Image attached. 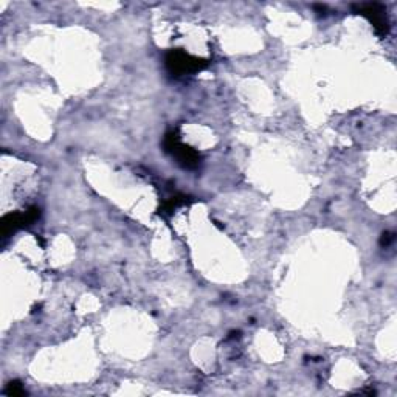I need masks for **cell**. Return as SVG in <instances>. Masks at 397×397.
Listing matches in <instances>:
<instances>
[{"label": "cell", "mask_w": 397, "mask_h": 397, "mask_svg": "<svg viewBox=\"0 0 397 397\" xmlns=\"http://www.w3.org/2000/svg\"><path fill=\"white\" fill-rule=\"evenodd\" d=\"M6 394H10V396H20V394H25V391H24V388L20 387L19 382H11L8 391H6Z\"/></svg>", "instance_id": "obj_5"}, {"label": "cell", "mask_w": 397, "mask_h": 397, "mask_svg": "<svg viewBox=\"0 0 397 397\" xmlns=\"http://www.w3.org/2000/svg\"><path fill=\"white\" fill-rule=\"evenodd\" d=\"M166 67L173 75H187V73H196L198 70L207 67V61L194 58V56L188 55L183 50H171L166 55Z\"/></svg>", "instance_id": "obj_1"}, {"label": "cell", "mask_w": 397, "mask_h": 397, "mask_svg": "<svg viewBox=\"0 0 397 397\" xmlns=\"http://www.w3.org/2000/svg\"><path fill=\"white\" fill-rule=\"evenodd\" d=\"M393 239H394L393 235H388V233H384V238H382V245H388Z\"/></svg>", "instance_id": "obj_6"}, {"label": "cell", "mask_w": 397, "mask_h": 397, "mask_svg": "<svg viewBox=\"0 0 397 397\" xmlns=\"http://www.w3.org/2000/svg\"><path fill=\"white\" fill-rule=\"evenodd\" d=\"M165 147H166V152H169L175 157L177 163H180L183 168H188V169H193L198 166V154L194 151L193 147H189L187 145L180 143L179 136H177L175 132H169L166 133L165 137Z\"/></svg>", "instance_id": "obj_2"}, {"label": "cell", "mask_w": 397, "mask_h": 397, "mask_svg": "<svg viewBox=\"0 0 397 397\" xmlns=\"http://www.w3.org/2000/svg\"><path fill=\"white\" fill-rule=\"evenodd\" d=\"M357 13L363 14L368 19L371 20V24L374 25L375 31L382 36H385L389 30V22L387 17V10L385 6H382L379 3H368V5H357L356 6Z\"/></svg>", "instance_id": "obj_4"}, {"label": "cell", "mask_w": 397, "mask_h": 397, "mask_svg": "<svg viewBox=\"0 0 397 397\" xmlns=\"http://www.w3.org/2000/svg\"><path fill=\"white\" fill-rule=\"evenodd\" d=\"M39 217V208L31 207L28 211L22 212H11V215H6L2 219V236L6 238L10 236L11 233L16 231L17 229H22V226L30 225L31 222L36 221Z\"/></svg>", "instance_id": "obj_3"}]
</instances>
